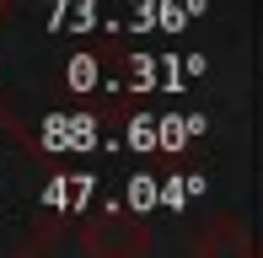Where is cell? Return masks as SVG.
Instances as JSON below:
<instances>
[]
</instances>
